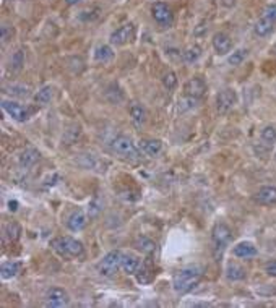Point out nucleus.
Listing matches in <instances>:
<instances>
[{"mask_svg": "<svg viewBox=\"0 0 276 308\" xmlns=\"http://www.w3.org/2000/svg\"><path fill=\"white\" fill-rule=\"evenodd\" d=\"M12 34H13V28L4 25L2 26V41H4V43H7L8 37H12Z\"/></svg>", "mask_w": 276, "mask_h": 308, "instance_id": "obj_37", "label": "nucleus"}, {"mask_svg": "<svg viewBox=\"0 0 276 308\" xmlns=\"http://www.w3.org/2000/svg\"><path fill=\"white\" fill-rule=\"evenodd\" d=\"M140 260L132 253H122V270L128 276H135L140 270Z\"/></svg>", "mask_w": 276, "mask_h": 308, "instance_id": "obj_18", "label": "nucleus"}, {"mask_svg": "<svg viewBox=\"0 0 276 308\" xmlns=\"http://www.w3.org/2000/svg\"><path fill=\"white\" fill-rule=\"evenodd\" d=\"M237 101V96H236V91L234 89H223L219 91V94L216 96V109L219 114H228V112L234 107Z\"/></svg>", "mask_w": 276, "mask_h": 308, "instance_id": "obj_10", "label": "nucleus"}, {"mask_svg": "<svg viewBox=\"0 0 276 308\" xmlns=\"http://www.w3.org/2000/svg\"><path fill=\"white\" fill-rule=\"evenodd\" d=\"M22 263L18 261H5L0 266V276H2V279H12L22 273Z\"/></svg>", "mask_w": 276, "mask_h": 308, "instance_id": "obj_21", "label": "nucleus"}, {"mask_svg": "<svg viewBox=\"0 0 276 308\" xmlns=\"http://www.w3.org/2000/svg\"><path fill=\"white\" fill-rule=\"evenodd\" d=\"M38 161H39V151L34 149V148H28V149H25V151L18 156L20 166L25 167V169L34 166V164H36Z\"/></svg>", "mask_w": 276, "mask_h": 308, "instance_id": "obj_22", "label": "nucleus"}, {"mask_svg": "<svg viewBox=\"0 0 276 308\" xmlns=\"http://www.w3.org/2000/svg\"><path fill=\"white\" fill-rule=\"evenodd\" d=\"M151 16L161 28H171L174 25V12L166 2H155L151 7Z\"/></svg>", "mask_w": 276, "mask_h": 308, "instance_id": "obj_6", "label": "nucleus"}, {"mask_svg": "<svg viewBox=\"0 0 276 308\" xmlns=\"http://www.w3.org/2000/svg\"><path fill=\"white\" fill-rule=\"evenodd\" d=\"M128 114H130V119L132 122H134V125L137 128H141L143 125H145L146 122V109L143 107L140 102L134 101L128 107Z\"/></svg>", "mask_w": 276, "mask_h": 308, "instance_id": "obj_14", "label": "nucleus"}, {"mask_svg": "<svg viewBox=\"0 0 276 308\" xmlns=\"http://www.w3.org/2000/svg\"><path fill=\"white\" fill-rule=\"evenodd\" d=\"M213 47L218 55H226L232 49V41L226 33H216L213 36Z\"/></svg>", "mask_w": 276, "mask_h": 308, "instance_id": "obj_13", "label": "nucleus"}, {"mask_svg": "<svg viewBox=\"0 0 276 308\" xmlns=\"http://www.w3.org/2000/svg\"><path fill=\"white\" fill-rule=\"evenodd\" d=\"M44 303L46 306H52V308H62L70 303V297L67 291L60 289V287H52L46 292L44 297Z\"/></svg>", "mask_w": 276, "mask_h": 308, "instance_id": "obj_8", "label": "nucleus"}, {"mask_svg": "<svg viewBox=\"0 0 276 308\" xmlns=\"http://www.w3.org/2000/svg\"><path fill=\"white\" fill-rule=\"evenodd\" d=\"M23 64H25V52H23V50H16V52L13 54V57H12V68L13 70H20L23 67Z\"/></svg>", "mask_w": 276, "mask_h": 308, "instance_id": "obj_31", "label": "nucleus"}, {"mask_svg": "<svg viewBox=\"0 0 276 308\" xmlns=\"http://www.w3.org/2000/svg\"><path fill=\"white\" fill-rule=\"evenodd\" d=\"M135 276H137L138 284H150L153 279H155V266H153L150 258H146L145 263L140 266V270Z\"/></svg>", "mask_w": 276, "mask_h": 308, "instance_id": "obj_17", "label": "nucleus"}, {"mask_svg": "<svg viewBox=\"0 0 276 308\" xmlns=\"http://www.w3.org/2000/svg\"><path fill=\"white\" fill-rule=\"evenodd\" d=\"M260 138H262V141L265 143V145L271 146L273 143L276 141V128H274V127H271V125L265 127V128L260 131Z\"/></svg>", "mask_w": 276, "mask_h": 308, "instance_id": "obj_29", "label": "nucleus"}, {"mask_svg": "<svg viewBox=\"0 0 276 308\" xmlns=\"http://www.w3.org/2000/svg\"><path fill=\"white\" fill-rule=\"evenodd\" d=\"M249 57V50L247 49H237V50H234V52L229 55V59H228V62L231 65H234V67H237V65H241L242 62Z\"/></svg>", "mask_w": 276, "mask_h": 308, "instance_id": "obj_28", "label": "nucleus"}, {"mask_svg": "<svg viewBox=\"0 0 276 308\" xmlns=\"http://www.w3.org/2000/svg\"><path fill=\"white\" fill-rule=\"evenodd\" d=\"M265 273H267L268 276H271V277H276V260L274 261H268L267 264H265Z\"/></svg>", "mask_w": 276, "mask_h": 308, "instance_id": "obj_34", "label": "nucleus"}, {"mask_svg": "<svg viewBox=\"0 0 276 308\" xmlns=\"http://www.w3.org/2000/svg\"><path fill=\"white\" fill-rule=\"evenodd\" d=\"M232 255L236 256V258L249 260V258H253V256H257L259 250H257V246L250 242H241L232 248Z\"/></svg>", "mask_w": 276, "mask_h": 308, "instance_id": "obj_15", "label": "nucleus"}, {"mask_svg": "<svg viewBox=\"0 0 276 308\" xmlns=\"http://www.w3.org/2000/svg\"><path fill=\"white\" fill-rule=\"evenodd\" d=\"M134 37H135V25L125 23L120 28H117L114 33L109 36V43H111V46H125Z\"/></svg>", "mask_w": 276, "mask_h": 308, "instance_id": "obj_7", "label": "nucleus"}, {"mask_svg": "<svg viewBox=\"0 0 276 308\" xmlns=\"http://www.w3.org/2000/svg\"><path fill=\"white\" fill-rule=\"evenodd\" d=\"M65 2H67L68 5H77V4L81 2V0H65Z\"/></svg>", "mask_w": 276, "mask_h": 308, "instance_id": "obj_40", "label": "nucleus"}, {"mask_svg": "<svg viewBox=\"0 0 276 308\" xmlns=\"http://www.w3.org/2000/svg\"><path fill=\"white\" fill-rule=\"evenodd\" d=\"M245 276H247V273H245V270L242 268V266H239V264H229L228 266L226 277L229 281H242V279H245Z\"/></svg>", "mask_w": 276, "mask_h": 308, "instance_id": "obj_26", "label": "nucleus"}, {"mask_svg": "<svg viewBox=\"0 0 276 308\" xmlns=\"http://www.w3.org/2000/svg\"><path fill=\"white\" fill-rule=\"evenodd\" d=\"M86 222H88V219H86V214L81 211V209H77V211H73L70 216H68V219H67V227L71 230V232H80V230H83L85 227H86Z\"/></svg>", "mask_w": 276, "mask_h": 308, "instance_id": "obj_16", "label": "nucleus"}, {"mask_svg": "<svg viewBox=\"0 0 276 308\" xmlns=\"http://www.w3.org/2000/svg\"><path fill=\"white\" fill-rule=\"evenodd\" d=\"M52 96H54V89H52V86H43V88H41V89L36 92L34 101H36V104L46 106V104H49V102H50Z\"/></svg>", "mask_w": 276, "mask_h": 308, "instance_id": "obj_25", "label": "nucleus"}, {"mask_svg": "<svg viewBox=\"0 0 276 308\" xmlns=\"http://www.w3.org/2000/svg\"><path fill=\"white\" fill-rule=\"evenodd\" d=\"M274 20L268 18L262 15V18L255 23V34L260 36V37H267L268 34H271V31L274 29Z\"/></svg>", "mask_w": 276, "mask_h": 308, "instance_id": "obj_20", "label": "nucleus"}, {"mask_svg": "<svg viewBox=\"0 0 276 308\" xmlns=\"http://www.w3.org/2000/svg\"><path fill=\"white\" fill-rule=\"evenodd\" d=\"M2 109H4L13 120H16V122H26V120L29 119V110H28L25 106L20 104V102L4 99V101H2Z\"/></svg>", "mask_w": 276, "mask_h": 308, "instance_id": "obj_9", "label": "nucleus"}, {"mask_svg": "<svg viewBox=\"0 0 276 308\" xmlns=\"http://www.w3.org/2000/svg\"><path fill=\"white\" fill-rule=\"evenodd\" d=\"M112 151H114L117 156L124 158V159H132L135 161L141 156V151L138 148V145H135L134 140H132L130 137L127 135H119L117 138H114V141H112Z\"/></svg>", "mask_w": 276, "mask_h": 308, "instance_id": "obj_4", "label": "nucleus"}, {"mask_svg": "<svg viewBox=\"0 0 276 308\" xmlns=\"http://www.w3.org/2000/svg\"><path fill=\"white\" fill-rule=\"evenodd\" d=\"M5 234H7V237H10L12 240H16L20 237V234H22V229H20V225H16V224H8Z\"/></svg>", "mask_w": 276, "mask_h": 308, "instance_id": "obj_33", "label": "nucleus"}, {"mask_svg": "<svg viewBox=\"0 0 276 308\" xmlns=\"http://www.w3.org/2000/svg\"><path fill=\"white\" fill-rule=\"evenodd\" d=\"M232 240V230L228 227L226 224H216L211 230V243H213V256L214 260L219 261L224 250L228 248V245Z\"/></svg>", "mask_w": 276, "mask_h": 308, "instance_id": "obj_3", "label": "nucleus"}, {"mask_svg": "<svg viewBox=\"0 0 276 308\" xmlns=\"http://www.w3.org/2000/svg\"><path fill=\"white\" fill-rule=\"evenodd\" d=\"M262 15L268 16V18H271V20H274V22H276V5H268L267 8L263 10Z\"/></svg>", "mask_w": 276, "mask_h": 308, "instance_id": "obj_36", "label": "nucleus"}, {"mask_svg": "<svg viewBox=\"0 0 276 308\" xmlns=\"http://www.w3.org/2000/svg\"><path fill=\"white\" fill-rule=\"evenodd\" d=\"M50 246H52V250L59 255L62 256V258H80V256L85 255V248H83V243L78 242L77 239L73 237H57V239H52L50 240Z\"/></svg>", "mask_w": 276, "mask_h": 308, "instance_id": "obj_2", "label": "nucleus"}, {"mask_svg": "<svg viewBox=\"0 0 276 308\" xmlns=\"http://www.w3.org/2000/svg\"><path fill=\"white\" fill-rule=\"evenodd\" d=\"M8 206H10V211H16L18 203H16V201H10V203H8Z\"/></svg>", "mask_w": 276, "mask_h": 308, "instance_id": "obj_39", "label": "nucleus"}, {"mask_svg": "<svg viewBox=\"0 0 276 308\" xmlns=\"http://www.w3.org/2000/svg\"><path fill=\"white\" fill-rule=\"evenodd\" d=\"M162 85H164L168 91H172L177 86V75L174 73V71H168V73L162 76Z\"/></svg>", "mask_w": 276, "mask_h": 308, "instance_id": "obj_30", "label": "nucleus"}, {"mask_svg": "<svg viewBox=\"0 0 276 308\" xmlns=\"http://www.w3.org/2000/svg\"><path fill=\"white\" fill-rule=\"evenodd\" d=\"M112 59H114V50H112L111 46L103 44L95 49V60L99 62V64H106V62H109Z\"/></svg>", "mask_w": 276, "mask_h": 308, "instance_id": "obj_24", "label": "nucleus"}, {"mask_svg": "<svg viewBox=\"0 0 276 308\" xmlns=\"http://www.w3.org/2000/svg\"><path fill=\"white\" fill-rule=\"evenodd\" d=\"M138 148L143 154H146V156H156L162 149V143L159 140L145 138L138 141Z\"/></svg>", "mask_w": 276, "mask_h": 308, "instance_id": "obj_19", "label": "nucleus"}, {"mask_svg": "<svg viewBox=\"0 0 276 308\" xmlns=\"http://www.w3.org/2000/svg\"><path fill=\"white\" fill-rule=\"evenodd\" d=\"M236 2H237V0H221V4H223L224 7H228V8L234 7V5H236Z\"/></svg>", "mask_w": 276, "mask_h": 308, "instance_id": "obj_38", "label": "nucleus"}, {"mask_svg": "<svg viewBox=\"0 0 276 308\" xmlns=\"http://www.w3.org/2000/svg\"><path fill=\"white\" fill-rule=\"evenodd\" d=\"M205 270L200 264H189L186 268L179 270L172 277V287L177 294H187L193 291L203 279Z\"/></svg>", "mask_w": 276, "mask_h": 308, "instance_id": "obj_1", "label": "nucleus"}, {"mask_svg": "<svg viewBox=\"0 0 276 308\" xmlns=\"http://www.w3.org/2000/svg\"><path fill=\"white\" fill-rule=\"evenodd\" d=\"M135 248L141 253H145L146 256H151L156 252V243L148 237H140L135 240Z\"/></svg>", "mask_w": 276, "mask_h": 308, "instance_id": "obj_23", "label": "nucleus"}, {"mask_svg": "<svg viewBox=\"0 0 276 308\" xmlns=\"http://www.w3.org/2000/svg\"><path fill=\"white\" fill-rule=\"evenodd\" d=\"M200 57H201V49L198 46H190L182 52V59L186 64H195Z\"/></svg>", "mask_w": 276, "mask_h": 308, "instance_id": "obj_27", "label": "nucleus"}, {"mask_svg": "<svg viewBox=\"0 0 276 308\" xmlns=\"http://www.w3.org/2000/svg\"><path fill=\"white\" fill-rule=\"evenodd\" d=\"M255 201L263 204V206H273V204H276V187H273V185L262 187L255 193Z\"/></svg>", "mask_w": 276, "mask_h": 308, "instance_id": "obj_12", "label": "nucleus"}, {"mask_svg": "<svg viewBox=\"0 0 276 308\" xmlns=\"http://www.w3.org/2000/svg\"><path fill=\"white\" fill-rule=\"evenodd\" d=\"M12 91H13V94H18V96H28L29 94L28 88H23V86H10L8 92H12Z\"/></svg>", "mask_w": 276, "mask_h": 308, "instance_id": "obj_35", "label": "nucleus"}, {"mask_svg": "<svg viewBox=\"0 0 276 308\" xmlns=\"http://www.w3.org/2000/svg\"><path fill=\"white\" fill-rule=\"evenodd\" d=\"M183 92H186L187 98H192V99H201L203 96H205L207 92V85L205 81H203L201 78L195 76V78H190L186 85H183Z\"/></svg>", "mask_w": 276, "mask_h": 308, "instance_id": "obj_11", "label": "nucleus"}, {"mask_svg": "<svg viewBox=\"0 0 276 308\" xmlns=\"http://www.w3.org/2000/svg\"><path fill=\"white\" fill-rule=\"evenodd\" d=\"M101 208H103V203L99 201L98 197H95L89 201V218H96V216L101 213Z\"/></svg>", "mask_w": 276, "mask_h": 308, "instance_id": "obj_32", "label": "nucleus"}, {"mask_svg": "<svg viewBox=\"0 0 276 308\" xmlns=\"http://www.w3.org/2000/svg\"><path fill=\"white\" fill-rule=\"evenodd\" d=\"M120 268H122V253L119 250L109 252L98 264L99 274L104 277H114Z\"/></svg>", "mask_w": 276, "mask_h": 308, "instance_id": "obj_5", "label": "nucleus"}]
</instances>
